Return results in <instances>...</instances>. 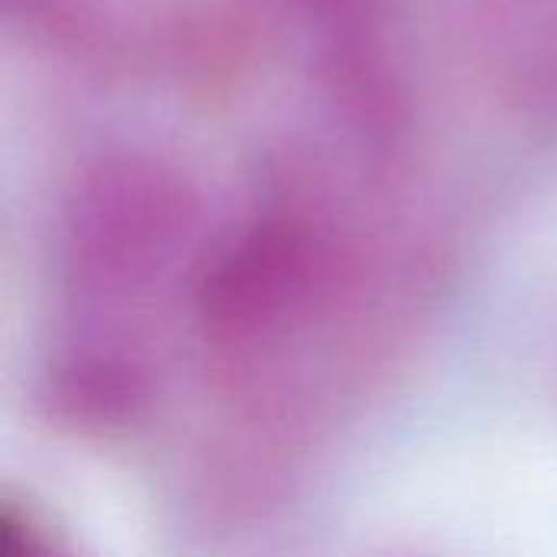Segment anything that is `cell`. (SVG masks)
Wrapping results in <instances>:
<instances>
[{"mask_svg":"<svg viewBox=\"0 0 557 557\" xmlns=\"http://www.w3.org/2000/svg\"><path fill=\"white\" fill-rule=\"evenodd\" d=\"M304 3H310V7H349L356 0H304Z\"/></svg>","mask_w":557,"mask_h":557,"instance_id":"3957f363","label":"cell"},{"mask_svg":"<svg viewBox=\"0 0 557 557\" xmlns=\"http://www.w3.org/2000/svg\"><path fill=\"white\" fill-rule=\"evenodd\" d=\"M189 215L193 202L176 173L150 160L108 163L75 196L72 268L95 287L137 284L176 251Z\"/></svg>","mask_w":557,"mask_h":557,"instance_id":"6da1fadb","label":"cell"},{"mask_svg":"<svg viewBox=\"0 0 557 557\" xmlns=\"http://www.w3.org/2000/svg\"><path fill=\"white\" fill-rule=\"evenodd\" d=\"M326 242L297 219H268L215 255L199 284V313L219 346L251 349L304 313L326 287Z\"/></svg>","mask_w":557,"mask_h":557,"instance_id":"7a4b0ae2","label":"cell"}]
</instances>
